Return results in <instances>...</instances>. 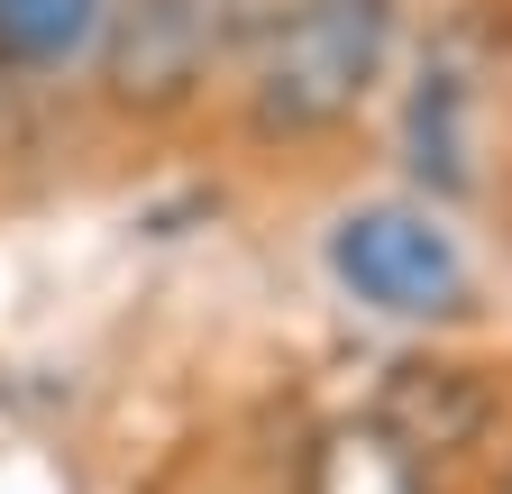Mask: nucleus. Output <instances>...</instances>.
<instances>
[{"label": "nucleus", "instance_id": "nucleus-4", "mask_svg": "<svg viewBox=\"0 0 512 494\" xmlns=\"http://www.w3.org/2000/svg\"><path fill=\"white\" fill-rule=\"evenodd\" d=\"M375 421L394 430L412 458H448V449H467L485 430V385L467 376V366L403 357L394 376H384V394H375Z\"/></svg>", "mask_w": 512, "mask_h": 494}, {"label": "nucleus", "instance_id": "nucleus-9", "mask_svg": "<svg viewBox=\"0 0 512 494\" xmlns=\"http://www.w3.org/2000/svg\"><path fill=\"white\" fill-rule=\"evenodd\" d=\"M503 494H512V476H503Z\"/></svg>", "mask_w": 512, "mask_h": 494}, {"label": "nucleus", "instance_id": "nucleus-5", "mask_svg": "<svg viewBox=\"0 0 512 494\" xmlns=\"http://www.w3.org/2000/svg\"><path fill=\"white\" fill-rule=\"evenodd\" d=\"M302 494H430V485H421V458L366 412V421H330L311 440Z\"/></svg>", "mask_w": 512, "mask_h": 494}, {"label": "nucleus", "instance_id": "nucleus-6", "mask_svg": "<svg viewBox=\"0 0 512 494\" xmlns=\"http://www.w3.org/2000/svg\"><path fill=\"white\" fill-rule=\"evenodd\" d=\"M467 74L458 65H430L412 92V174L430 193H467L476 183V129H467Z\"/></svg>", "mask_w": 512, "mask_h": 494}, {"label": "nucleus", "instance_id": "nucleus-8", "mask_svg": "<svg viewBox=\"0 0 512 494\" xmlns=\"http://www.w3.org/2000/svg\"><path fill=\"white\" fill-rule=\"evenodd\" d=\"M0 119H10V55H0Z\"/></svg>", "mask_w": 512, "mask_h": 494}, {"label": "nucleus", "instance_id": "nucleus-2", "mask_svg": "<svg viewBox=\"0 0 512 494\" xmlns=\"http://www.w3.org/2000/svg\"><path fill=\"white\" fill-rule=\"evenodd\" d=\"M266 0H128V10H101V83L128 110H174L192 101L220 55L256 28Z\"/></svg>", "mask_w": 512, "mask_h": 494}, {"label": "nucleus", "instance_id": "nucleus-1", "mask_svg": "<svg viewBox=\"0 0 512 494\" xmlns=\"http://www.w3.org/2000/svg\"><path fill=\"white\" fill-rule=\"evenodd\" d=\"M394 46V0H293L256 55V129L311 138L366 101Z\"/></svg>", "mask_w": 512, "mask_h": 494}, {"label": "nucleus", "instance_id": "nucleus-3", "mask_svg": "<svg viewBox=\"0 0 512 494\" xmlns=\"http://www.w3.org/2000/svg\"><path fill=\"white\" fill-rule=\"evenodd\" d=\"M330 266L357 302L394 321H448L467 312V257L430 211H403V202H375V211H348L330 229Z\"/></svg>", "mask_w": 512, "mask_h": 494}, {"label": "nucleus", "instance_id": "nucleus-7", "mask_svg": "<svg viewBox=\"0 0 512 494\" xmlns=\"http://www.w3.org/2000/svg\"><path fill=\"white\" fill-rule=\"evenodd\" d=\"M110 0H0V55L10 65H64L74 46L101 37Z\"/></svg>", "mask_w": 512, "mask_h": 494}]
</instances>
